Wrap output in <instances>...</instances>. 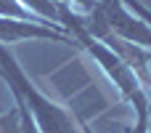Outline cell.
I'll use <instances>...</instances> for the list:
<instances>
[{
	"mask_svg": "<svg viewBox=\"0 0 151 133\" xmlns=\"http://www.w3.org/2000/svg\"><path fill=\"white\" fill-rule=\"evenodd\" d=\"M0 16H5V19H21V21H35L32 11L24 8L19 0H0Z\"/></svg>",
	"mask_w": 151,
	"mask_h": 133,
	"instance_id": "obj_6",
	"label": "cell"
},
{
	"mask_svg": "<svg viewBox=\"0 0 151 133\" xmlns=\"http://www.w3.org/2000/svg\"><path fill=\"white\" fill-rule=\"evenodd\" d=\"M58 21H64L66 24V29H69V35L74 37V43L77 45H82L104 69H106V75L114 80V85H119V91H122V96L135 107V112H138V123H135V128L130 133H149V99H146V93H143V83L138 80V75H135V69L125 61V59H119L106 43H101V40H96L88 29H85V24H82V16L80 13H74L72 11V5H64V3H58Z\"/></svg>",
	"mask_w": 151,
	"mask_h": 133,
	"instance_id": "obj_1",
	"label": "cell"
},
{
	"mask_svg": "<svg viewBox=\"0 0 151 133\" xmlns=\"http://www.w3.org/2000/svg\"><path fill=\"white\" fill-rule=\"evenodd\" d=\"M93 13H98L104 19V24L109 27V32L125 43H135L151 48V27L141 16H130L122 5V0H98Z\"/></svg>",
	"mask_w": 151,
	"mask_h": 133,
	"instance_id": "obj_3",
	"label": "cell"
},
{
	"mask_svg": "<svg viewBox=\"0 0 151 133\" xmlns=\"http://www.w3.org/2000/svg\"><path fill=\"white\" fill-rule=\"evenodd\" d=\"M53 40V43H74V37L56 27H42L37 21H21V19H5L0 16V43H16V40Z\"/></svg>",
	"mask_w": 151,
	"mask_h": 133,
	"instance_id": "obj_4",
	"label": "cell"
},
{
	"mask_svg": "<svg viewBox=\"0 0 151 133\" xmlns=\"http://www.w3.org/2000/svg\"><path fill=\"white\" fill-rule=\"evenodd\" d=\"M0 77L8 83V88L13 91V96H19L27 104V109L32 112V120H35V125H37L40 133H82V128L74 123V117L64 107L53 104L50 99H45L32 85V80L21 72V67L16 64V59L3 45H0Z\"/></svg>",
	"mask_w": 151,
	"mask_h": 133,
	"instance_id": "obj_2",
	"label": "cell"
},
{
	"mask_svg": "<svg viewBox=\"0 0 151 133\" xmlns=\"http://www.w3.org/2000/svg\"><path fill=\"white\" fill-rule=\"evenodd\" d=\"M16 109H19V117H21V133H40L35 120H32V115H29V109H27V104L19 96H16Z\"/></svg>",
	"mask_w": 151,
	"mask_h": 133,
	"instance_id": "obj_7",
	"label": "cell"
},
{
	"mask_svg": "<svg viewBox=\"0 0 151 133\" xmlns=\"http://www.w3.org/2000/svg\"><path fill=\"white\" fill-rule=\"evenodd\" d=\"M0 133H21V117H19V109L13 115H0Z\"/></svg>",
	"mask_w": 151,
	"mask_h": 133,
	"instance_id": "obj_8",
	"label": "cell"
},
{
	"mask_svg": "<svg viewBox=\"0 0 151 133\" xmlns=\"http://www.w3.org/2000/svg\"><path fill=\"white\" fill-rule=\"evenodd\" d=\"M0 115H3V109H0Z\"/></svg>",
	"mask_w": 151,
	"mask_h": 133,
	"instance_id": "obj_10",
	"label": "cell"
},
{
	"mask_svg": "<svg viewBox=\"0 0 151 133\" xmlns=\"http://www.w3.org/2000/svg\"><path fill=\"white\" fill-rule=\"evenodd\" d=\"M56 3H64V5H72V3H74V5H80L85 13H90V11L96 8V3H98V0H56Z\"/></svg>",
	"mask_w": 151,
	"mask_h": 133,
	"instance_id": "obj_9",
	"label": "cell"
},
{
	"mask_svg": "<svg viewBox=\"0 0 151 133\" xmlns=\"http://www.w3.org/2000/svg\"><path fill=\"white\" fill-rule=\"evenodd\" d=\"M19 3L29 11H35L40 19H50L53 24L58 21V3H53V0H19Z\"/></svg>",
	"mask_w": 151,
	"mask_h": 133,
	"instance_id": "obj_5",
	"label": "cell"
}]
</instances>
